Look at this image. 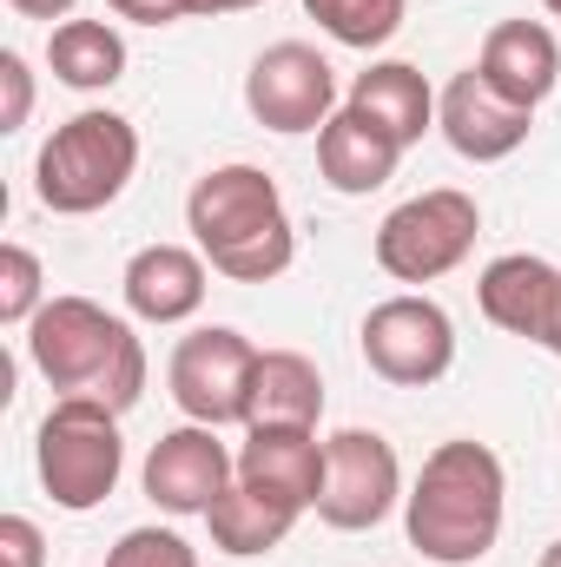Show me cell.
Masks as SVG:
<instances>
[{"label":"cell","instance_id":"obj_27","mask_svg":"<svg viewBox=\"0 0 561 567\" xmlns=\"http://www.w3.org/2000/svg\"><path fill=\"white\" fill-rule=\"evenodd\" d=\"M120 20H133V27H172V20H185V0H106Z\"/></svg>","mask_w":561,"mask_h":567},{"label":"cell","instance_id":"obj_17","mask_svg":"<svg viewBox=\"0 0 561 567\" xmlns=\"http://www.w3.org/2000/svg\"><path fill=\"white\" fill-rule=\"evenodd\" d=\"M344 106L364 113L377 133H390L404 152L436 126V93H429V80H422L410 60H370V66L350 80V100H344Z\"/></svg>","mask_w":561,"mask_h":567},{"label":"cell","instance_id":"obj_30","mask_svg":"<svg viewBox=\"0 0 561 567\" xmlns=\"http://www.w3.org/2000/svg\"><path fill=\"white\" fill-rule=\"evenodd\" d=\"M542 350L561 357V290H555V310H549V337H542Z\"/></svg>","mask_w":561,"mask_h":567},{"label":"cell","instance_id":"obj_9","mask_svg":"<svg viewBox=\"0 0 561 567\" xmlns=\"http://www.w3.org/2000/svg\"><path fill=\"white\" fill-rule=\"evenodd\" d=\"M397 502H404V462H397L390 435H377V429H337V435L324 442L317 522L337 528V535H364V528H377Z\"/></svg>","mask_w":561,"mask_h":567},{"label":"cell","instance_id":"obj_6","mask_svg":"<svg viewBox=\"0 0 561 567\" xmlns=\"http://www.w3.org/2000/svg\"><path fill=\"white\" fill-rule=\"evenodd\" d=\"M476 238H482V205L456 185H436L404 198L377 225V265L397 284H436L476 251Z\"/></svg>","mask_w":561,"mask_h":567},{"label":"cell","instance_id":"obj_1","mask_svg":"<svg viewBox=\"0 0 561 567\" xmlns=\"http://www.w3.org/2000/svg\"><path fill=\"white\" fill-rule=\"evenodd\" d=\"M509 515V475L489 442H436L417 468V488L404 495V535L422 561L469 567L502 542Z\"/></svg>","mask_w":561,"mask_h":567},{"label":"cell","instance_id":"obj_28","mask_svg":"<svg viewBox=\"0 0 561 567\" xmlns=\"http://www.w3.org/2000/svg\"><path fill=\"white\" fill-rule=\"evenodd\" d=\"M7 7H13L20 20H67L80 0H7Z\"/></svg>","mask_w":561,"mask_h":567},{"label":"cell","instance_id":"obj_13","mask_svg":"<svg viewBox=\"0 0 561 567\" xmlns=\"http://www.w3.org/2000/svg\"><path fill=\"white\" fill-rule=\"evenodd\" d=\"M476 73H482L502 100H516V106L536 113V106L561 86V47L542 20H502V27H489V40H482V53H476Z\"/></svg>","mask_w":561,"mask_h":567},{"label":"cell","instance_id":"obj_24","mask_svg":"<svg viewBox=\"0 0 561 567\" xmlns=\"http://www.w3.org/2000/svg\"><path fill=\"white\" fill-rule=\"evenodd\" d=\"M106 567H198V548L178 528H126L106 548Z\"/></svg>","mask_w":561,"mask_h":567},{"label":"cell","instance_id":"obj_5","mask_svg":"<svg viewBox=\"0 0 561 567\" xmlns=\"http://www.w3.org/2000/svg\"><path fill=\"white\" fill-rule=\"evenodd\" d=\"M33 468H40V488L53 495V508H67V515L100 508L120 488V475H126L120 410H106L93 396H60L47 410V423H40Z\"/></svg>","mask_w":561,"mask_h":567},{"label":"cell","instance_id":"obj_23","mask_svg":"<svg viewBox=\"0 0 561 567\" xmlns=\"http://www.w3.org/2000/svg\"><path fill=\"white\" fill-rule=\"evenodd\" d=\"M47 303V271L27 245H0V323L27 330Z\"/></svg>","mask_w":561,"mask_h":567},{"label":"cell","instance_id":"obj_26","mask_svg":"<svg viewBox=\"0 0 561 567\" xmlns=\"http://www.w3.org/2000/svg\"><path fill=\"white\" fill-rule=\"evenodd\" d=\"M0 561L7 567H47V542L27 515H7L0 522Z\"/></svg>","mask_w":561,"mask_h":567},{"label":"cell","instance_id":"obj_2","mask_svg":"<svg viewBox=\"0 0 561 567\" xmlns=\"http://www.w3.org/2000/svg\"><path fill=\"white\" fill-rule=\"evenodd\" d=\"M185 231L192 251H205V265L232 284H272L297 258L284 192L258 165H212L185 192Z\"/></svg>","mask_w":561,"mask_h":567},{"label":"cell","instance_id":"obj_12","mask_svg":"<svg viewBox=\"0 0 561 567\" xmlns=\"http://www.w3.org/2000/svg\"><path fill=\"white\" fill-rule=\"evenodd\" d=\"M436 126H442V140L456 145L469 165H496V158L522 152L529 126H536V113L516 106V100H502V93L469 66V73H456V80L442 86V100H436Z\"/></svg>","mask_w":561,"mask_h":567},{"label":"cell","instance_id":"obj_7","mask_svg":"<svg viewBox=\"0 0 561 567\" xmlns=\"http://www.w3.org/2000/svg\"><path fill=\"white\" fill-rule=\"evenodd\" d=\"M357 343H364L370 377H384L390 390H429V383H442L449 363H456V323H449V310H442L436 297H422V290H397V297L370 303Z\"/></svg>","mask_w":561,"mask_h":567},{"label":"cell","instance_id":"obj_15","mask_svg":"<svg viewBox=\"0 0 561 567\" xmlns=\"http://www.w3.org/2000/svg\"><path fill=\"white\" fill-rule=\"evenodd\" d=\"M205 284H212L205 251H185V245H145V251H133V265H126L120 290H126V310H133L140 323H185V317H198Z\"/></svg>","mask_w":561,"mask_h":567},{"label":"cell","instance_id":"obj_18","mask_svg":"<svg viewBox=\"0 0 561 567\" xmlns=\"http://www.w3.org/2000/svg\"><path fill=\"white\" fill-rule=\"evenodd\" d=\"M397 158H404V145L390 140V133H377V126H370L364 113H350V106L317 133V172H324V185L344 192V198L384 192V185L397 178Z\"/></svg>","mask_w":561,"mask_h":567},{"label":"cell","instance_id":"obj_14","mask_svg":"<svg viewBox=\"0 0 561 567\" xmlns=\"http://www.w3.org/2000/svg\"><path fill=\"white\" fill-rule=\"evenodd\" d=\"M238 482H252L258 495H272L284 508H317L324 488V442L317 429H252L238 449Z\"/></svg>","mask_w":561,"mask_h":567},{"label":"cell","instance_id":"obj_19","mask_svg":"<svg viewBox=\"0 0 561 567\" xmlns=\"http://www.w3.org/2000/svg\"><path fill=\"white\" fill-rule=\"evenodd\" d=\"M324 416V377L297 350H258L252 396H245V429H317Z\"/></svg>","mask_w":561,"mask_h":567},{"label":"cell","instance_id":"obj_10","mask_svg":"<svg viewBox=\"0 0 561 567\" xmlns=\"http://www.w3.org/2000/svg\"><path fill=\"white\" fill-rule=\"evenodd\" d=\"M245 106H252V120H258L265 133H284V140L324 133V126L337 120V73H330V60H324L317 47L278 40V47H265V53L252 60V73H245Z\"/></svg>","mask_w":561,"mask_h":567},{"label":"cell","instance_id":"obj_3","mask_svg":"<svg viewBox=\"0 0 561 567\" xmlns=\"http://www.w3.org/2000/svg\"><path fill=\"white\" fill-rule=\"evenodd\" d=\"M27 357L60 396H93L120 416L145 396V343L93 297H47L27 323Z\"/></svg>","mask_w":561,"mask_h":567},{"label":"cell","instance_id":"obj_32","mask_svg":"<svg viewBox=\"0 0 561 567\" xmlns=\"http://www.w3.org/2000/svg\"><path fill=\"white\" fill-rule=\"evenodd\" d=\"M542 7H549V13H555V20H561V0H542Z\"/></svg>","mask_w":561,"mask_h":567},{"label":"cell","instance_id":"obj_20","mask_svg":"<svg viewBox=\"0 0 561 567\" xmlns=\"http://www.w3.org/2000/svg\"><path fill=\"white\" fill-rule=\"evenodd\" d=\"M205 528H212V548H218V555L252 561V555L284 548V535L297 528V508H284V502H272V495H258L252 482H232V488L212 502Z\"/></svg>","mask_w":561,"mask_h":567},{"label":"cell","instance_id":"obj_31","mask_svg":"<svg viewBox=\"0 0 561 567\" xmlns=\"http://www.w3.org/2000/svg\"><path fill=\"white\" fill-rule=\"evenodd\" d=\"M536 567H561V542H549V548H542V561Z\"/></svg>","mask_w":561,"mask_h":567},{"label":"cell","instance_id":"obj_25","mask_svg":"<svg viewBox=\"0 0 561 567\" xmlns=\"http://www.w3.org/2000/svg\"><path fill=\"white\" fill-rule=\"evenodd\" d=\"M0 86H7V106H0V133H20L27 126V113H33V73H27V60L7 47L0 53Z\"/></svg>","mask_w":561,"mask_h":567},{"label":"cell","instance_id":"obj_11","mask_svg":"<svg viewBox=\"0 0 561 567\" xmlns=\"http://www.w3.org/2000/svg\"><path fill=\"white\" fill-rule=\"evenodd\" d=\"M140 482L152 508H165V515H212V502L238 482V455L218 442V429L178 423L145 449Z\"/></svg>","mask_w":561,"mask_h":567},{"label":"cell","instance_id":"obj_16","mask_svg":"<svg viewBox=\"0 0 561 567\" xmlns=\"http://www.w3.org/2000/svg\"><path fill=\"white\" fill-rule=\"evenodd\" d=\"M555 290H561V271L549 265V258H536V251H509V258H496V265L476 278V303H482V317H489L496 330L542 343V337H549Z\"/></svg>","mask_w":561,"mask_h":567},{"label":"cell","instance_id":"obj_29","mask_svg":"<svg viewBox=\"0 0 561 567\" xmlns=\"http://www.w3.org/2000/svg\"><path fill=\"white\" fill-rule=\"evenodd\" d=\"M245 7H265V0H185V13H198V20H218V13H245Z\"/></svg>","mask_w":561,"mask_h":567},{"label":"cell","instance_id":"obj_8","mask_svg":"<svg viewBox=\"0 0 561 567\" xmlns=\"http://www.w3.org/2000/svg\"><path fill=\"white\" fill-rule=\"evenodd\" d=\"M252 370H258L252 337L232 330V323H205V330H192V337L172 343L165 383H172V403H178L185 423L225 429V423H245Z\"/></svg>","mask_w":561,"mask_h":567},{"label":"cell","instance_id":"obj_22","mask_svg":"<svg viewBox=\"0 0 561 567\" xmlns=\"http://www.w3.org/2000/svg\"><path fill=\"white\" fill-rule=\"evenodd\" d=\"M304 13L337 40V47H357V53H377L397 40L410 0H304Z\"/></svg>","mask_w":561,"mask_h":567},{"label":"cell","instance_id":"obj_21","mask_svg":"<svg viewBox=\"0 0 561 567\" xmlns=\"http://www.w3.org/2000/svg\"><path fill=\"white\" fill-rule=\"evenodd\" d=\"M47 66L73 93H106L126 73V40L113 20H60L47 40Z\"/></svg>","mask_w":561,"mask_h":567},{"label":"cell","instance_id":"obj_4","mask_svg":"<svg viewBox=\"0 0 561 567\" xmlns=\"http://www.w3.org/2000/svg\"><path fill=\"white\" fill-rule=\"evenodd\" d=\"M140 172V133L126 113L86 106L67 126H53V140L40 145L33 158V192L53 218H86L106 212Z\"/></svg>","mask_w":561,"mask_h":567}]
</instances>
